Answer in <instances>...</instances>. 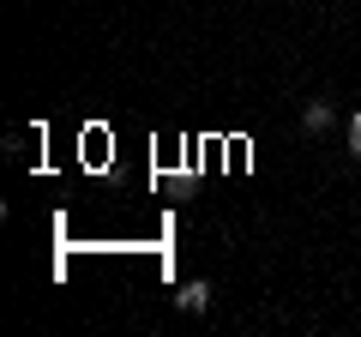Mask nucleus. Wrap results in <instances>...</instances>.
I'll return each mask as SVG.
<instances>
[{
	"label": "nucleus",
	"mask_w": 361,
	"mask_h": 337,
	"mask_svg": "<svg viewBox=\"0 0 361 337\" xmlns=\"http://www.w3.org/2000/svg\"><path fill=\"white\" fill-rule=\"evenodd\" d=\"M331 103H325V97H313V103H301V133H325V127H331Z\"/></svg>",
	"instance_id": "1"
},
{
	"label": "nucleus",
	"mask_w": 361,
	"mask_h": 337,
	"mask_svg": "<svg viewBox=\"0 0 361 337\" xmlns=\"http://www.w3.org/2000/svg\"><path fill=\"white\" fill-rule=\"evenodd\" d=\"M175 307L180 313H205L211 307V283H180L175 289Z\"/></svg>",
	"instance_id": "2"
},
{
	"label": "nucleus",
	"mask_w": 361,
	"mask_h": 337,
	"mask_svg": "<svg viewBox=\"0 0 361 337\" xmlns=\"http://www.w3.org/2000/svg\"><path fill=\"white\" fill-rule=\"evenodd\" d=\"M349 151L361 157V109H355V115H349Z\"/></svg>",
	"instance_id": "3"
}]
</instances>
